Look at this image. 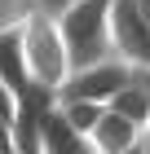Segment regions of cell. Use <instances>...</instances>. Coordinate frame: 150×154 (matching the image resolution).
Wrapping results in <instances>:
<instances>
[{"instance_id": "cell-3", "label": "cell", "mask_w": 150, "mask_h": 154, "mask_svg": "<svg viewBox=\"0 0 150 154\" xmlns=\"http://www.w3.org/2000/svg\"><path fill=\"white\" fill-rule=\"evenodd\" d=\"M110 44L132 71L150 66V18L141 0H110Z\"/></svg>"}, {"instance_id": "cell-14", "label": "cell", "mask_w": 150, "mask_h": 154, "mask_svg": "<svg viewBox=\"0 0 150 154\" xmlns=\"http://www.w3.org/2000/svg\"><path fill=\"white\" fill-rule=\"evenodd\" d=\"M40 5H44V9H53V13H58L62 5H71V0H40Z\"/></svg>"}, {"instance_id": "cell-5", "label": "cell", "mask_w": 150, "mask_h": 154, "mask_svg": "<svg viewBox=\"0 0 150 154\" xmlns=\"http://www.w3.org/2000/svg\"><path fill=\"white\" fill-rule=\"evenodd\" d=\"M53 106H58V88H44V84H27L22 93L13 97V150L40 154L44 119H49Z\"/></svg>"}, {"instance_id": "cell-8", "label": "cell", "mask_w": 150, "mask_h": 154, "mask_svg": "<svg viewBox=\"0 0 150 154\" xmlns=\"http://www.w3.org/2000/svg\"><path fill=\"white\" fill-rule=\"evenodd\" d=\"M71 150H88V137L66 119V110H62V106H53V110H49V119H44L40 154H71Z\"/></svg>"}, {"instance_id": "cell-4", "label": "cell", "mask_w": 150, "mask_h": 154, "mask_svg": "<svg viewBox=\"0 0 150 154\" xmlns=\"http://www.w3.org/2000/svg\"><path fill=\"white\" fill-rule=\"evenodd\" d=\"M124 84H132V66H128L119 53H110V57H102V62L75 66L58 93L62 97H88V101H102V106H106Z\"/></svg>"}, {"instance_id": "cell-13", "label": "cell", "mask_w": 150, "mask_h": 154, "mask_svg": "<svg viewBox=\"0 0 150 154\" xmlns=\"http://www.w3.org/2000/svg\"><path fill=\"white\" fill-rule=\"evenodd\" d=\"M141 150L150 154V115H146V123H141Z\"/></svg>"}, {"instance_id": "cell-11", "label": "cell", "mask_w": 150, "mask_h": 154, "mask_svg": "<svg viewBox=\"0 0 150 154\" xmlns=\"http://www.w3.org/2000/svg\"><path fill=\"white\" fill-rule=\"evenodd\" d=\"M35 9H40V0H0V31H9V26H22Z\"/></svg>"}, {"instance_id": "cell-12", "label": "cell", "mask_w": 150, "mask_h": 154, "mask_svg": "<svg viewBox=\"0 0 150 154\" xmlns=\"http://www.w3.org/2000/svg\"><path fill=\"white\" fill-rule=\"evenodd\" d=\"M5 150H13V119L0 115V154H5Z\"/></svg>"}, {"instance_id": "cell-6", "label": "cell", "mask_w": 150, "mask_h": 154, "mask_svg": "<svg viewBox=\"0 0 150 154\" xmlns=\"http://www.w3.org/2000/svg\"><path fill=\"white\" fill-rule=\"evenodd\" d=\"M88 150H97V154H132V150H141V123H132L128 115L106 106L102 119L88 132Z\"/></svg>"}, {"instance_id": "cell-9", "label": "cell", "mask_w": 150, "mask_h": 154, "mask_svg": "<svg viewBox=\"0 0 150 154\" xmlns=\"http://www.w3.org/2000/svg\"><path fill=\"white\" fill-rule=\"evenodd\" d=\"M106 106H110V110H119V115H128L132 123H146V115H150V88L132 79V84H124V88H119V93L110 97Z\"/></svg>"}, {"instance_id": "cell-2", "label": "cell", "mask_w": 150, "mask_h": 154, "mask_svg": "<svg viewBox=\"0 0 150 154\" xmlns=\"http://www.w3.org/2000/svg\"><path fill=\"white\" fill-rule=\"evenodd\" d=\"M18 31H22V53H27V66H31V79L44 84V88H62L71 75V48L62 40L58 13L40 5Z\"/></svg>"}, {"instance_id": "cell-10", "label": "cell", "mask_w": 150, "mask_h": 154, "mask_svg": "<svg viewBox=\"0 0 150 154\" xmlns=\"http://www.w3.org/2000/svg\"><path fill=\"white\" fill-rule=\"evenodd\" d=\"M58 106L66 110V119L84 132V137L93 132V123H97V119H102V110H106L102 101H88V97H62V93H58Z\"/></svg>"}, {"instance_id": "cell-1", "label": "cell", "mask_w": 150, "mask_h": 154, "mask_svg": "<svg viewBox=\"0 0 150 154\" xmlns=\"http://www.w3.org/2000/svg\"><path fill=\"white\" fill-rule=\"evenodd\" d=\"M58 26L71 48V71L115 53V44H110V0H71L58 9Z\"/></svg>"}, {"instance_id": "cell-7", "label": "cell", "mask_w": 150, "mask_h": 154, "mask_svg": "<svg viewBox=\"0 0 150 154\" xmlns=\"http://www.w3.org/2000/svg\"><path fill=\"white\" fill-rule=\"evenodd\" d=\"M0 79L9 84L13 93H22L31 79V66H27V53H22V31L9 26V31H0Z\"/></svg>"}]
</instances>
